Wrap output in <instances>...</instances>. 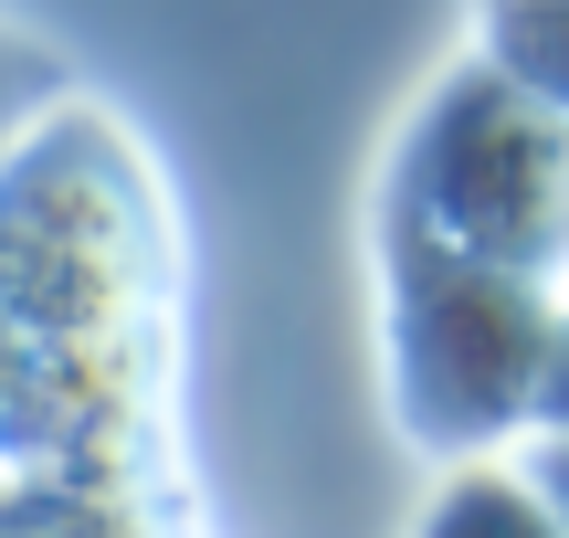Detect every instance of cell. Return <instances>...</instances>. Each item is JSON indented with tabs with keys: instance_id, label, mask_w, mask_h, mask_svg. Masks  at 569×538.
I'll return each instance as SVG.
<instances>
[{
	"instance_id": "cell-3",
	"label": "cell",
	"mask_w": 569,
	"mask_h": 538,
	"mask_svg": "<svg viewBox=\"0 0 569 538\" xmlns=\"http://www.w3.org/2000/svg\"><path fill=\"white\" fill-rule=\"evenodd\" d=\"M528 486H538V497H549L559 518H569V444H549V455H528Z\"/></svg>"
},
{
	"instance_id": "cell-2",
	"label": "cell",
	"mask_w": 569,
	"mask_h": 538,
	"mask_svg": "<svg viewBox=\"0 0 569 538\" xmlns=\"http://www.w3.org/2000/svg\"><path fill=\"white\" fill-rule=\"evenodd\" d=\"M422 538H569V518L538 486H507V476H475L443 497V518H432Z\"/></svg>"
},
{
	"instance_id": "cell-1",
	"label": "cell",
	"mask_w": 569,
	"mask_h": 538,
	"mask_svg": "<svg viewBox=\"0 0 569 538\" xmlns=\"http://www.w3.org/2000/svg\"><path fill=\"white\" fill-rule=\"evenodd\" d=\"M549 328L517 275L453 243H401V391L432 444H486L538 412L549 391Z\"/></svg>"
}]
</instances>
